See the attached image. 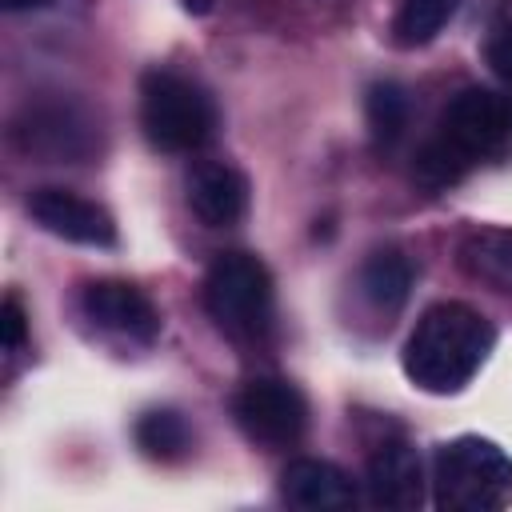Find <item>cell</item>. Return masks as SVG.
Listing matches in <instances>:
<instances>
[{
	"label": "cell",
	"instance_id": "cell-1",
	"mask_svg": "<svg viewBox=\"0 0 512 512\" xmlns=\"http://www.w3.org/2000/svg\"><path fill=\"white\" fill-rule=\"evenodd\" d=\"M492 344H496V328L488 324V316H480L472 304L440 300L408 332L400 364L420 392L448 396L460 392L480 372Z\"/></svg>",
	"mask_w": 512,
	"mask_h": 512
},
{
	"label": "cell",
	"instance_id": "cell-2",
	"mask_svg": "<svg viewBox=\"0 0 512 512\" xmlns=\"http://www.w3.org/2000/svg\"><path fill=\"white\" fill-rule=\"evenodd\" d=\"M512 136V100L492 88H464L448 100L440 128L412 160V176L428 188L464 180L472 164L500 152Z\"/></svg>",
	"mask_w": 512,
	"mask_h": 512
},
{
	"label": "cell",
	"instance_id": "cell-3",
	"mask_svg": "<svg viewBox=\"0 0 512 512\" xmlns=\"http://www.w3.org/2000/svg\"><path fill=\"white\" fill-rule=\"evenodd\" d=\"M432 496L444 512H500L512 504V456L488 436H456L436 452Z\"/></svg>",
	"mask_w": 512,
	"mask_h": 512
},
{
	"label": "cell",
	"instance_id": "cell-4",
	"mask_svg": "<svg viewBox=\"0 0 512 512\" xmlns=\"http://www.w3.org/2000/svg\"><path fill=\"white\" fill-rule=\"evenodd\" d=\"M140 128L160 152H192L216 128V108L188 76L148 68L140 76Z\"/></svg>",
	"mask_w": 512,
	"mask_h": 512
},
{
	"label": "cell",
	"instance_id": "cell-5",
	"mask_svg": "<svg viewBox=\"0 0 512 512\" xmlns=\"http://www.w3.org/2000/svg\"><path fill=\"white\" fill-rule=\"evenodd\" d=\"M204 312L224 336L252 340L272 320V276L252 252H220L204 272Z\"/></svg>",
	"mask_w": 512,
	"mask_h": 512
},
{
	"label": "cell",
	"instance_id": "cell-6",
	"mask_svg": "<svg viewBox=\"0 0 512 512\" xmlns=\"http://www.w3.org/2000/svg\"><path fill=\"white\" fill-rule=\"evenodd\" d=\"M12 140L24 156H36L48 164H76V160H88L96 148V120L64 96L28 100L12 124Z\"/></svg>",
	"mask_w": 512,
	"mask_h": 512
},
{
	"label": "cell",
	"instance_id": "cell-7",
	"mask_svg": "<svg viewBox=\"0 0 512 512\" xmlns=\"http://www.w3.org/2000/svg\"><path fill=\"white\" fill-rule=\"evenodd\" d=\"M232 416L252 444L288 448L308 428V400L280 376H256L232 396Z\"/></svg>",
	"mask_w": 512,
	"mask_h": 512
},
{
	"label": "cell",
	"instance_id": "cell-8",
	"mask_svg": "<svg viewBox=\"0 0 512 512\" xmlns=\"http://www.w3.org/2000/svg\"><path fill=\"white\" fill-rule=\"evenodd\" d=\"M24 208L44 232H52L60 240H72L84 248H112L116 244L112 212L88 196L68 192V188H36V192H28Z\"/></svg>",
	"mask_w": 512,
	"mask_h": 512
},
{
	"label": "cell",
	"instance_id": "cell-9",
	"mask_svg": "<svg viewBox=\"0 0 512 512\" xmlns=\"http://www.w3.org/2000/svg\"><path fill=\"white\" fill-rule=\"evenodd\" d=\"M80 312L96 328L116 332V336L136 340V344H152L160 336V312H156V304L136 284H124V280H92V284H84Z\"/></svg>",
	"mask_w": 512,
	"mask_h": 512
},
{
	"label": "cell",
	"instance_id": "cell-10",
	"mask_svg": "<svg viewBox=\"0 0 512 512\" xmlns=\"http://www.w3.org/2000/svg\"><path fill=\"white\" fill-rule=\"evenodd\" d=\"M188 208L208 228H228L248 212V176L232 164L208 160L188 176Z\"/></svg>",
	"mask_w": 512,
	"mask_h": 512
},
{
	"label": "cell",
	"instance_id": "cell-11",
	"mask_svg": "<svg viewBox=\"0 0 512 512\" xmlns=\"http://www.w3.org/2000/svg\"><path fill=\"white\" fill-rule=\"evenodd\" d=\"M280 492L292 508H304V512H340L356 504L352 480L332 460H316V456L292 460L280 476Z\"/></svg>",
	"mask_w": 512,
	"mask_h": 512
},
{
	"label": "cell",
	"instance_id": "cell-12",
	"mask_svg": "<svg viewBox=\"0 0 512 512\" xmlns=\"http://www.w3.org/2000/svg\"><path fill=\"white\" fill-rule=\"evenodd\" d=\"M368 496L380 508L408 512L424 500V468L412 444H380L368 460Z\"/></svg>",
	"mask_w": 512,
	"mask_h": 512
},
{
	"label": "cell",
	"instance_id": "cell-13",
	"mask_svg": "<svg viewBox=\"0 0 512 512\" xmlns=\"http://www.w3.org/2000/svg\"><path fill=\"white\" fill-rule=\"evenodd\" d=\"M360 292L376 312H400L412 292V260L396 248H380L360 268Z\"/></svg>",
	"mask_w": 512,
	"mask_h": 512
},
{
	"label": "cell",
	"instance_id": "cell-14",
	"mask_svg": "<svg viewBox=\"0 0 512 512\" xmlns=\"http://www.w3.org/2000/svg\"><path fill=\"white\" fill-rule=\"evenodd\" d=\"M460 264L500 292H512V228H484L472 232L460 248Z\"/></svg>",
	"mask_w": 512,
	"mask_h": 512
},
{
	"label": "cell",
	"instance_id": "cell-15",
	"mask_svg": "<svg viewBox=\"0 0 512 512\" xmlns=\"http://www.w3.org/2000/svg\"><path fill=\"white\" fill-rule=\"evenodd\" d=\"M136 444L144 456L160 460V464H172V460H184L188 448H192V432L184 424L180 412L172 408H152L136 420Z\"/></svg>",
	"mask_w": 512,
	"mask_h": 512
},
{
	"label": "cell",
	"instance_id": "cell-16",
	"mask_svg": "<svg viewBox=\"0 0 512 512\" xmlns=\"http://www.w3.org/2000/svg\"><path fill=\"white\" fill-rule=\"evenodd\" d=\"M460 0H400L392 16V40L400 48H420L436 40V32L456 16Z\"/></svg>",
	"mask_w": 512,
	"mask_h": 512
},
{
	"label": "cell",
	"instance_id": "cell-17",
	"mask_svg": "<svg viewBox=\"0 0 512 512\" xmlns=\"http://www.w3.org/2000/svg\"><path fill=\"white\" fill-rule=\"evenodd\" d=\"M364 112H368V128H372V140L376 144H396L404 124H408V96L400 84L384 80V84H372L368 88V100H364Z\"/></svg>",
	"mask_w": 512,
	"mask_h": 512
},
{
	"label": "cell",
	"instance_id": "cell-18",
	"mask_svg": "<svg viewBox=\"0 0 512 512\" xmlns=\"http://www.w3.org/2000/svg\"><path fill=\"white\" fill-rule=\"evenodd\" d=\"M0 336H4V348L8 352H16L24 340H28V312H24V304L8 292L4 296V304H0Z\"/></svg>",
	"mask_w": 512,
	"mask_h": 512
},
{
	"label": "cell",
	"instance_id": "cell-19",
	"mask_svg": "<svg viewBox=\"0 0 512 512\" xmlns=\"http://www.w3.org/2000/svg\"><path fill=\"white\" fill-rule=\"evenodd\" d=\"M484 60H488V68H492L504 84H512V24H500V28L488 36Z\"/></svg>",
	"mask_w": 512,
	"mask_h": 512
},
{
	"label": "cell",
	"instance_id": "cell-20",
	"mask_svg": "<svg viewBox=\"0 0 512 512\" xmlns=\"http://www.w3.org/2000/svg\"><path fill=\"white\" fill-rule=\"evenodd\" d=\"M8 12H32V8H44L48 0H0Z\"/></svg>",
	"mask_w": 512,
	"mask_h": 512
},
{
	"label": "cell",
	"instance_id": "cell-21",
	"mask_svg": "<svg viewBox=\"0 0 512 512\" xmlns=\"http://www.w3.org/2000/svg\"><path fill=\"white\" fill-rule=\"evenodd\" d=\"M184 8H188V12H196V16H204V12L212 8V0H184Z\"/></svg>",
	"mask_w": 512,
	"mask_h": 512
}]
</instances>
